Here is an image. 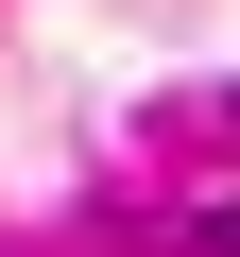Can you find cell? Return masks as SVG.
Segmentation results:
<instances>
[{
  "instance_id": "6da1fadb",
  "label": "cell",
  "mask_w": 240,
  "mask_h": 257,
  "mask_svg": "<svg viewBox=\"0 0 240 257\" xmlns=\"http://www.w3.org/2000/svg\"><path fill=\"white\" fill-rule=\"evenodd\" d=\"M189 240H206V257H240V206H206V223H189Z\"/></svg>"
}]
</instances>
